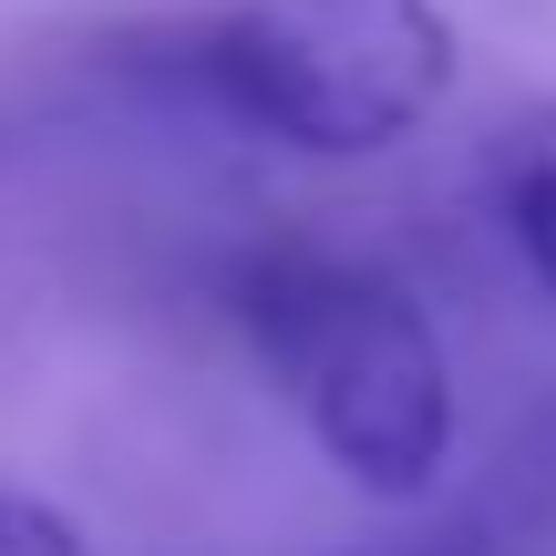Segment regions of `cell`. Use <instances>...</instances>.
I'll return each instance as SVG.
<instances>
[{"instance_id": "obj_5", "label": "cell", "mask_w": 556, "mask_h": 556, "mask_svg": "<svg viewBox=\"0 0 556 556\" xmlns=\"http://www.w3.org/2000/svg\"><path fill=\"white\" fill-rule=\"evenodd\" d=\"M505 536H495V516H454V526H433V536H413V546H392V556H495Z\"/></svg>"}, {"instance_id": "obj_2", "label": "cell", "mask_w": 556, "mask_h": 556, "mask_svg": "<svg viewBox=\"0 0 556 556\" xmlns=\"http://www.w3.org/2000/svg\"><path fill=\"white\" fill-rule=\"evenodd\" d=\"M227 124L289 155H381L454 93L443 0H238L186 52Z\"/></svg>"}, {"instance_id": "obj_1", "label": "cell", "mask_w": 556, "mask_h": 556, "mask_svg": "<svg viewBox=\"0 0 556 556\" xmlns=\"http://www.w3.org/2000/svg\"><path fill=\"white\" fill-rule=\"evenodd\" d=\"M258 371L278 381L309 443L381 505H422L454 464V361L402 278L309 238H268L227 278Z\"/></svg>"}, {"instance_id": "obj_4", "label": "cell", "mask_w": 556, "mask_h": 556, "mask_svg": "<svg viewBox=\"0 0 556 556\" xmlns=\"http://www.w3.org/2000/svg\"><path fill=\"white\" fill-rule=\"evenodd\" d=\"M0 556H83V526L21 484H0Z\"/></svg>"}, {"instance_id": "obj_3", "label": "cell", "mask_w": 556, "mask_h": 556, "mask_svg": "<svg viewBox=\"0 0 556 556\" xmlns=\"http://www.w3.org/2000/svg\"><path fill=\"white\" fill-rule=\"evenodd\" d=\"M495 227H505V248H516V268L556 299V103H536V114L505 135V155H495Z\"/></svg>"}]
</instances>
